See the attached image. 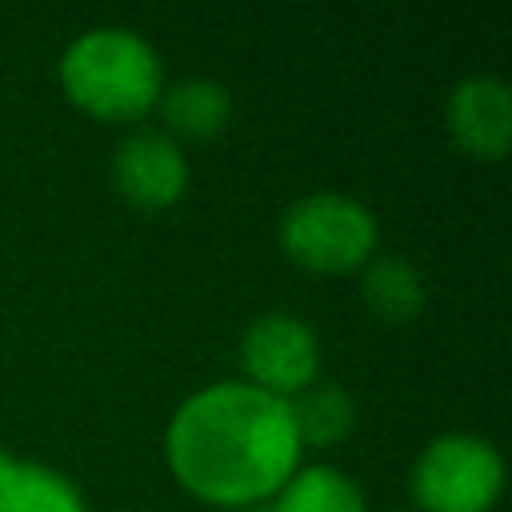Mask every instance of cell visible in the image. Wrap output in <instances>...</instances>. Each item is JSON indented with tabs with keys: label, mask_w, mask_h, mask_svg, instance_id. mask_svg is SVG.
<instances>
[{
	"label": "cell",
	"mask_w": 512,
	"mask_h": 512,
	"mask_svg": "<svg viewBox=\"0 0 512 512\" xmlns=\"http://www.w3.org/2000/svg\"><path fill=\"white\" fill-rule=\"evenodd\" d=\"M360 292L368 300V308L380 316V320H408L412 312H420L424 304V280L420 272L404 260V256H372L364 276H360Z\"/></svg>",
	"instance_id": "obj_12"
},
{
	"label": "cell",
	"mask_w": 512,
	"mask_h": 512,
	"mask_svg": "<svg viewBox=\"0 0 512 512\" xmlns=\"http://www.w3.org/2000/svg\"><path fill=\"white\" fill-rule=\"evenodd\" d=\"M500 480V452L472 432L436 436L412 468V492L428 512H484L496 500Z\"/></svg>",
	"instance_id": "obj_4"
},
{
	"label": "cell",
	"mask_w": 512,
	"mask_h": 512,
	"mask_svg": "<svg viewBox=\"0 0 512 512\" xmlns=\"http://www.w3.org/2000/svg\"><path fill=\"white\" fill-rule=\"evenodd\" d=\"M452 136L476 156H500L512 136L508 84L496 76H464L448 96Z\"/></svg>",
	"instance_id": "obj_7"
},
{
	"label": "cell",
	"mask_w": 512,
	"mask_h": 512,
	"mask_svg": "<svg viewBox=\"0 0 512 512\" xmlns=\"http://www.w3.org/2000/svg\"><path fill=\"white\" fill-rule=\"evenodd\" d=\"M296 456L300 440L288 396L260 384H208L168 420V460L176 476L208 500H260L296 472Z\"/></svg>",
	"instance_id": "obj_1"
},
{
	"label": "cell",
	"mask_w": 512,
	"mask_h": 512,
	"mask_svg": "<svg viewBox=\"0 0 512 512\" xmlns=\"http://www.w3.org/2000/svg\"><path fill=\"white\" fill-rule=\"evenodd\" d=\"M112 180L132 204L164 208L184 192L188 164L172 136H164L156 128H136L116 144Z\"/></svg>",
	"instance_id": "obj_6"
},
{
	"label": "cell",
	"mask_w": 512,
	"mask_h": 512,
	"mask_svg": "<svg viewBox=\"0 0 512 512\" xmlns=\"http://www.w3.org/2000/svg\"><path fill=\"white\" fill-rule=\"evenodd\" d=\"M280 244L308 268L340 272L372 252L376 220L360 200L344 192H308L280 216Z\"/></svg>",
	"instance_id": "obj_3"
},
{
	"label": "cell",
	"mask_w": 512,
	"mask_h": 512,
	"mask_svg": "<svg viewBox=\"0 0 512 512\" xmlns=\"http://www.w3.org/2000/svg\"><path fill=\"white\" fill-rule=\"evenodd\" d=\"M240 356H244L252 384H260L276 396H288V392H300L304 384H312L316 364H320V344H316V332L300 316L268 312L248 324Z\"/></svg>",
	"instance_id": "obj_5"
},
{
	"label": "cell",
	"mask_w": 512,
	"mask_h": 512,
	"mask_svg": "<svg viewBox=\"0 0 512 512\" xmlns=\"http://www.w3.org/2000/svg\"><path fill=\"white\" fill-rule=\"evenodd\" d=\"M268 512H364V496L340 468L312 464L280 484V496Z\"/></svg>",
	"instance_id": "obj_11"
},
{
	"label": "cell",
	"mask_w": 512,
	"mask_h": 512,
	"mask_svg": "<svg viewBox=\"0 0 512 512\" xmlns=\"http://www.w3.org/2000/svg\"><path fill=\"white\" fill-rule=\"evenodd\" d=\"M0 512H84V496L64 472L0 448Z\"/></svg>",
	"instance_id": "obj_8"
},
{
	"label": "cell",
	"mask_w": 512,
	"mask_h": 512,
	"mask_svg": "<svg viewBox=\"0 0 512 512\" xmlns=\"http://www.w3.org/2000/svg\"><path fill=\"white\" fill-rule=\"evenodd\" d=\"M288 412L300 444H336L352 432L356 420L352 396L340 384H316V380L288 400Z\"/></svg>",
	"instance_id": "obj_10"
},
{
	"label": "cell",
	"mask_w": 512,
	"mask_h": 512,
	"mask_svg": "<svg viewBox=\"0 0 512 512\" xmlns=\"http://www.w3.org/2000/svg\"><path fill=\"white\" fill-rule=\"evenodd\" d=\"M60 80L76 104L96 116H136L160 92V60L140 32L92 28L60 56Z\"/></svg>",
	"instance_id": "obj_2"
},
{
	"label": "cell",
	"mask_w": 512,
	"mask_h": 512,
	"mask_svg": "<svg viewBox=\"0 0 512 512\" xmlns=\"http://www.w3.org/2000/svg\"><path fill=\"white\" fill-rule=\"evenodd\" d=\"M160 108H164V124L172 132H180V136H212V132L224 128L232 100H228L224 84H216L208 76H184L164 92Z\"/></svg>",
	"instance_id": "obj_9"
}]
</instances>
